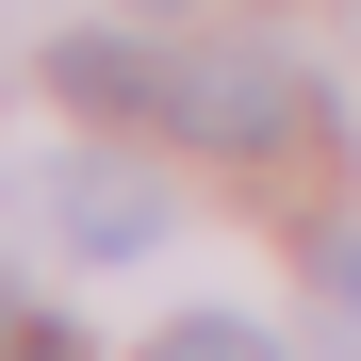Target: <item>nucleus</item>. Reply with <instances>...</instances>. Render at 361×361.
Returning a JSON list of instances; mask_svg holds the SVG:
<instances>
[{
  "mask_svg": "<svg viewBox=\"0 0 361 361\" xmlns=\"http://www.w3.org/2000/svg\"><path fill=\"white\" fill-rule=\"evenodd\" d=\"M49 99H82V115H180V82L148 66L132 33H66V49H49Z\"/></svg>",
  "mask_w": 361,
  "mask_h": 361,
  "instance_id": "1",
  "label": "nucleus"
},
{
  "mask_svg": "<svg viewBox=\"0 0 361 361\" xmlns=\"http://www.w3.org/2000/svg\"><path fill=\"white\" fill-rule=\"evenodd\" d=\"M49 214H66L82 247H148V230H164V197H148L132 164H66V180H49Z\"/></svg>",
  "mask_w": 361,
  "mask_h": 361,
  "instance_id": "2",
  "label": "nucleus"
},
{
  "mask_svg": "<svg viewBox=\"0 0 361 361\" xmlns=\"http://www.w3.org/2000/svg\"><path fill=\"white\" fill-rule=\"evenodd\" d=\"M279 115H295V82H279V66H197V82H180V132H214V148L279 132Z\"/></svg>",
  "mask_w": 361,
  "mask_h": 361,
  "instance_id": "3",
  "label": "nucleus"
},
{
  "mask_svg": "<svg viewBox=\"0 0 361 361\" xmlns=\"http://www.w3.org/2000/svg\"><path fill=\"white\" fill-rule=\"evenodd\" d=\"M148 361H279V345H263V329H230V312H180Z\"/></svg>",
  "mask_w": 361,
  "mask_h": 361,
  "instance_id": "4",
  "label": "nucleus"
},
{
  "mask_svg": "<svg viewBox=\"0 0 361 361\" xmlns=\"http://www.w3.org/2000/svg\"><path fill=\"white\" fill-rule=\"evenodd\" d=\"M329 329L361 345V247H329Z\"/></svg>",
  "mask_w": 361,
  "mask_h": 361,
  "instance_id": "5",
  "label": "nucleus"
}]
</instances>
